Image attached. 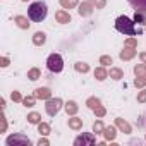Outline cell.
I'll return each instance as SVG.
<instances>
[{
  "label": "cell",
  "instance_id": "1",
  "mask_svg": "<svg viewBox=\"0 0 146 146\" xmlns=\"http://www.w3.org/2000/svg\"><path fill=\"white\" fill-rule=\"evenodd\" d=\"M46 14H48V7L45 2L38 0V2H33L28 9V17L33 21V23H41L46 19Z\"/></svg>",
  "mask_w": 146,
  "mask_h": 146
},
{
  "label": "cell",
  "instance_id": "2",
  "mask_svg": "<svg viewBox=\"0 0 146 146\" xmlns=\"http://www.w3.org/2000/svg\"><path fill=\"white\" fill-rule=\"evenodd\" d=\"M115 29L125 36H136L139 31H136V23L134 19H129L127 16H119L115 19Z\"/></svg>",
  "mask_w": 146,
  "mask_h": 146
},
{
  "label": "cell",
  "instance_id": "3",
  "mask_svg": "<svg viewBox=\"0 0 146 146\" xmlns=\"http://www.w3.org/2000/svg\"><path fill=\"white\" fill-rule=\"evenodd\" d=\"M46 67L50 72H55V74H58V72H62L64 69V58L60 53H52L48 58H46Z\"/></svg>",
  "mask_w": 146,
  "mask_h": 146
},
{
  "label": "cell",
  "instance_id": "4",
  "mask_svg": "<svg viewBox=\"0 0 146 146\" xmlns=\"http://www.w3.org/2000/svg\"><path fill=\"white\" fill-rule=\"evenodd\" d=\"M62 105H64V102H62L60 98H48V100H46V105H45V112H46L50 117H55V115L60 112Z\"/></svg>",
  "mask_w": 146,
  "mask_h": 146
},
{
  "label": "cell",
  "instance_id": "5",
  "mask_svg": "<svg viewBox=\"0 0 146 146\" xmlns=\"http://www.w3.org/2000/svg\"><path fill=\"white\" fill-rule=\"evenodd\" d=\"M7 146H16V144H23V146H31V139L28 136H23V134H12L5 139Z\"/></svg>",
  "mask_w": 146,
  "mask_h": 146
},
{
  "label": "cell",
  "instance_id": "6",
  "mask_svg": "<svg viewBox=\"0 0 146 146\" xmlns=\"http://www.w3.org/2000/svg\"><path fill=\"white\" fill-rule=\"evenodd\" d=\"M95 143H96V137L91 132H83L74 139V146H91Z\"/></svg>",
  "mask_w": 146,
  "mask_h": 146
},
{
  "label": "cell",
  "instance_id": "7",
  "mask_svg": "<svg viewBox=\"0 0 146 146\" xmlns=\"http://www.w3.org/2000/svg\"><path fill=\"white\" fill-rule=\"evenodd\" d=\"M93 11H95V5L91 4V2H83V4H79V9H78V12H79V16H83V17H88V16H91L93 14Z\"/></svg>",
  "mask_w": 146,
  "mask_h": 146
},
{
  "label": "cell",
  "instance_id": "8",
  "mask_svg": "<svg viewBox=\"0 0 146 146\" xmlns=\"http://www.w3.org/2000/svg\"><path fill=\"white\" fill-rule=\"evenodd\" d=\"M119 57H120L122 60H131V58L136 57V48H134V46H124V50H120Z\"/></svg>",
  "mask_w": 146,
  "mask_h": 146
},
{
  "label": "cell",
  "instance_id": "9",
  "mask_svg": "<svg viewBox=\"0 0 146 146\" xmlns=\"http://www.w3.org/2000/svg\"><path fill=\"white\" fill-rule=\"evenodd\" d=\"M115 125L124 132V134H131L132 132V127H131V124L127 122V120H124V119H120V117H117L115 119Z\"/></svg>",
  "mask_w": 146,
  "mask_h": 146
},
{
  "label": "cell",
  "instance_id": "10",
  "mask_svg": "<svg viewBox=\"0 0 146 146\" xmlns=\"http://www.w3.org/2000/svg\"><path fill=\"white\" fill-rule=\"evenodd\" d=\"M33 95L36 96V100H48V98H52V91L48 88H36Z\"/></svg>",
  "mask_w": 146,
  "mask_h": 146
},
{
  "label": "cell",
  "instance_id": "11",
  "mask_svg": "<svg viewBox=\"0 0 146 146\" xmlns=\"http://www.w3.org/2000/svg\"><path fill=\"white\" fill-rule=\"evenodd\" d=\"M14 23H16L17 28H21V29H29V26H31L29 17H24V16H16V17H14Z\"/></svg>",
  "mask_w": 146,
  "mask_h": 146
},
{
  "label": "cell",
  "instance_id": "12",
  "mask_svg": "<svg viewBox=\"0 0 146 146\" xmlns=\"http://www.w3.org/2000/svg\"><path fill=\"white\" fill-rule=\"evenodd\" d=\"M67 125H69L70 129H74V131H79V129L83 127V119H79V117H76V115H72V117L67 120Z\"/></svg>",
  "mask_w": 146,
  "mask_h": 146
},
{
  "label": "cell",
  "instance_id": "13",
  "mask_svg": "<svg viewBox=\"0 0 146 146\" xmlns=\"http://www.w3.org/2000/svg\"><path fill=\"white\" fill-rule=\"evenodd\" d=\"M55 19L60 24H67V23H70V14L65 12V11H57L55 12Z\"/></svg>",
  "mask_w": 146,
  "mask_h": 146
},
{
  "label": "cell",
  "instance_id": "14",
  "mask_svg": "<svg viewBox=\"0 0 146 146\" xmlns=\"http://www.w3.org/2000/svg\"><path fill=\"white\" fill-rule=\"evenodd\" d=\"M33 43H35L36 46L45 45V43H46V35H45L43 31H36V33L33 35Z\"/></svg>",
  "mask_w": 146,
  "mask_h": 146
},
{
  "label": "cell",
  "instance_id": "15",
  "mask_svg": "<svg viewBox=\"0 0 146 146\" xmlns=\"http://www.w3.org/2000/svg\"><path fill=\"white\" fill-rule=\"evenodd\" d=\"M108 78H112L113 81H119V79L124 78V70L119 69V67H110V70H108Z\"/></svg>",
  "mask_w": 146,
  "mask_h": 146
},
{
  "label": "cell",
  "instance_id": "16",
  "mask_svg": "<svg viewBox=\"0 0 146 146\" xmlns=\"http://www.w3.org/2000/svg\"><path fill=\"white\" fill-rule=\"evenodd\" d=\"M95 78H96V81H105L107 78H108V70L102 65V67H96L95 69Z\"/></svg>",
  "mask_w": 146,
  "mask_h": 146
},
{
  "label": "cell",
  "instance_id": "17",
  "mask_svg": "<svg viewBox=\"0 0 146 146\" xmlns=\"http://www.w3.org/2000/svg\"><path fill=\"white\" fill-rule=\"evenodd\" d=\"M103 136H105L107 141H113V139L117 137V131H115V127H113V125H107L105 131H103Z\"/></svg>",
  "mask_w": 146,
  "mask_h": 146
},
{
  "label": "cell",
  "instance_id": "18",
  "mask_svg": "<svg viewBox=\"0 0 146 146\" xmlns=\"http://www.w3.org/2000/svg\"><path fill=\"white\" fill-rule=\"evenodd\" d=\"M64 107H65V112H67V115H76V113H78V110H79L78 103H76V102H72V100H70V102H67Z\"/></svg>",
  "mask_w": 146,
  "mask_h": 146
},
{
  "label": "cell",
  "instance_id": "19",
  "mask_svg": "<svg viewBox=\"0 0 146 146\" xmlns=\"http://www.w3.org/2000/svg\"><path fill=\"white\" fill-rule=\"evenodd\" d=\"M132 19H134V23L146 26V11H136V14H134Z\"/></svg>",
  "mask_w": 146,
  "mask_h": 146
},
{
  "label": "cell",
  "instance_id": "20",
  "mask_svg": "<svg viewBox=\"0 0 146 146\" xmlns=\"http://www.w3.org/2000/svg\"><path fill=\"white\" fill-rule=\"evenodd\" d=\"M134 11H146V0H127Z\"/></svg>",
  "mask_w": 146,
  "mask_h": 146
},
{
  "label": "cell",
  "instance_id": "21",
  "mask_svg": "<svg viewBox=\"0 0 146 146\" xmlns=\"http://www.w3.org/2000/svg\"><path fill=\"white\" fill-rule=\"evenodd\" d=\"M38 132H40L41 136H48V134L52 132L50 124H46V122H40V124H38Z\"/></svg>",
  "mask_w": 146,
  "mask_h": 146
},
{
  "label": "cell",
  "instance_id": "22",
  "mask_svg": "<svg viewBox=\"0 0 146 146\" xmlns=\"http://www.w3.org/2000/svg\"><path fill=\"white\" fill-rule=\"evenodd\" d=\"M134 74H136L137 78H144V79H146V64L136 65V67H134Z\"/></svg>",
  "mask_w": 146,
  "mask_h": 146
},
{
  "label": "cell",
  "instance_id": "23",
  "mask_svg": "<svg viewBox=\"0 0 146 146\" xmlns=\"http://www.w3.org/2000/svg\"><path fill=\"white\" fill-rule=\"evenodd\" d=\"M86 105H88V108L95 110L96 107H100V105H102V102H100V98H96V96H90V98L86 100Z\"/></svg>",
  "mask_w": 146,
  "mask_h": 146
},
{
  "label": "cell",
  "instance_id": "24",
  "mask_svg": "<svg viewBox=\"0 0 146 146\" xmlns=\"http://www.w3.org/2000/svg\"><path fill=\"white\" fill-rule=\"evenodd\" d=\"M60 5L64 9H74L79 5V0H60Z\"/></svg>",
  "mask_w": 146,
  "mask_h": 146
},
{
  "label": "cell",
  "instance_id": "25",
  "mask_svg": "<svg viewBox=\"0 0 146 146\" xmlns=\"http://www.w3.org/2000/svg\"><path fill=\"white\" fill-rule=\"evenodd\" d=\"M28 78H29L31 81H36V79H40V78H41V70H40V69H36V67L29 69V70H28Z\"/></svg>",
  "mask_w": 146,
  "mask_h": 146
},
{
  "label": "cell",
  "instance_id": "26",
  "mask_svg": "<svg viewBox=\"0 0 146 146\" xmlns=\"http://www.w3.org/2000/svg\"><path fill=\"white\" fill-rule=\"evenodd\" d=\"M28 122L29 124H40L41 122V115L38 112H31V113H28Z\"/></svg>",
  "mask_w": 146,
  "mask_h": 146
},
{
  "label": "cell",
  "instance_id": "27",
  "mask_svg": "<svg viewBox=\"0 0 146 146\" xmlns=\"http://www.w3.org/2000/svg\"><path fill=\"white\" fill-rule=\"evenodd\" d=\"M74 69H76L78 72H83V74H86V72L90 70V65H88L86 62H76V64H74Z\"/></svg>",
  "mask_w": 146,
  "mask_h": 146
},
{
  "label": "cell",
  "instance_id": "28",
  "mask_svg": "<svg viewBox=\"0 0 146 146\" xmlns=\"http://www.w3.org/2000/svg\"><path fill=\"white\" fill-rule=\"evenodd\" d=\"M103 131H105L103 122H102V120H96V122L93 124V132H95V134H103Z\"/></svg>",
  "mask_w": 146,
  "mask_h": 146
},
{
  "label": "cell",
  "instance_id": "29",
  "mask_svg": "<svg viewBox=\"0 0 146 146\" xmlns=\"http://www.w3.org/2000/svg\"><path fill=\"white\" fill-rule=\"evenodd\" d=\"M100 64H102L103 67H108V65L112 64V57H110V55H102V57H100Z\"/></svg>",
  "mask_w": 146,
  "mask_h": 146
},
{
  "label": "cell",
  "instance_id": "30",
  "mask_svg": "<svg viewBox=\"0 0 146 146\" xmlns=\"http://www.w3.org/2000/svg\"><path fill=\"white\" fill-rule=\"evenodd\" d=\"M35 102H36V96H35V95H33V96H26V98L23 100V105H24V107H33Z\"/></svg>",
  "mask_w": 146,
  "mask_h": 146
},
{
  "label": "cell",
  "instance_id": "31",
  "mask_svg": "<svg viewBox=\"0 0 146 146\" xmlns=\"http://www.w3.org/2000/svg\"><path fill=\"white\" fill-rule=\"evenodd\" d=\"M88 2H91L95 5V9H103L107 5V0H88Z\"/></svg>",
  "mask_w": 146,
  "mask_h": 146
},
{
  "label": "cell",
  "instance_id": "32",
  "mask_svg": "<svg viewBox=\"0 0 146 146\" xmlns=\"http://www.w3.org/2000/svg\"><path fill=\"white\" fill-rule=\"evenodd\" d=\"M11 98H12V102H16V103H23V100H24L19 91H12V93H11Z\"/></svg>",
  "mask_w": 146,
  "mask_h": 146
},
{
  "label": "cell",
  "instance_id": "33",
  "mask_svg": "<svg viewBox=\"0 0 146 146\" xmlns=\"http://www.w3.org/2000/svg\"><path fill=\"white\" fill-rule=\"evenodd\" d=\"M134 86H136V88H144V86H146V79L136 76V79H134Z\"/></svg>",
  "mask_w": 146,
  "mask_h": 146
},
{
  "label": "cell",
  "instance_id": "34",
  "mask_svg": "<svg viewBox=\"0 0 146 146\" xmlns=\"http://www.w3.org/2000/svg\"><path fill=\"white\" fill-rule=\"evenodd\" d=\"M7 131V120H5V115L2 113L0 115V132H5Z\"/></svg>",
  "mask_w": 146,
  "mask_h": 146
},
{
  "label": "cell",
  "instance_id": "35",
  "mask_svg": "<svg viewBox=\"0 0 146 146\" xmlns=\"http://www.w3.org/2000/svg\"><path fill=\"white\" fill-rule=\"evenodd\" d=\"M95 113H96V117H105V115H107V110H105V107L100 105V107L95 108Z\"/></svg>",
  "mask_w": 146,
  "mask_h": 146
},
{
  "label": "cell",
  "instance_id": "36",
  "mask_svg": "<svg viewBox=\"0 0 146 146\" xmlns=\"http://www.w3.org/2000/svg\"><path fill=\"white\" fill-rule=\"evenodd\" d=\"M125 46H134V48H136V46H137V40H136L134 36L127 38V40H125Z\"/></svg>",
  "mask_w": 146,
  "mask_h": 146
},
{
  "label": "cell",
  "instance_id": "37",
  "mask_svg": "<svg viewBox=\"0 0 146 146\" xmlns=\"http://www.w3.org/2000/svg\"><path fill=\"white\" fill-rule=\"evenodd\" d=\"M144 102H146V88L137 93V103H144Z\"/></svg>",
  "mask_w": 146,
  "mask_h": 146
},
{
  "label": "cell",
  "instance_id": "38",
  "mask_svg": "<svg viewBox=\"0 0 146 146\" xmlns=\"http://www.w3.org/2000/svg\"><path fill=\"white\" fill-rule=\"evenodd\" d=\"M48 144H50V141H48L46 137H43V139L38 141V146H48Z\"/></svg>",
  "mask_w": 146,
  "mask_h": 146
},
{
  "label": "cell",
  "instance_id": "39",
  "mask_svg": "<svg viewBox=\"0 0 146 146\" xmlns=\"http://www.w3.org/2000/svg\"><path fill=\"white\" fill-rule=\"evenodd\" d=\"M0 65H2V67H7V65H9V58H7V57H2V58H0Z\"/></svg>",
  "mask_w": 146,
  "mask_h": 146
},
{
  "label": "cell",
  "instance_id": "40",
  "mask_svg": "<svg viewBox=\"0 0 146 146\" xmlns=\"http://www.w3.org/2000/svg\"><path fill=\"white\" fill-rule=\"evenodd\" d=\"M139 58H141L143 64H146V52H141V53H139Z\"/></svg>",
  "mask_w": 146,
  "mask_h": 146
},
{
  "label": "cell",
  "instance_id": "41",
  "mask_svg": "<svg viewBox=\"0 0 146 146\" xmlns=\"http://www.w3.org/2000/svg\"><path fill=\"white\" fill-rule=\"evenodd\" d=\"M0 107H2V108H5V100H4V98L0 100Z\"/></svg>",
  "mask_w": 146,
  "mask_h": 146
},
{
  "label": "cell",
  "instance_id": "42",
  "mask_svg": "<svg viewBox=\"0 0 146 146\" xmlns=\"http://www.w3.org/2000/svg\"><path fill=\"white\" fill-rule=\"evenodd\" d=\"M23 2H28V0H23Z\"/></svg>",
  "mask_w": 146,
  "mask_h": 146
}]
</instances>
